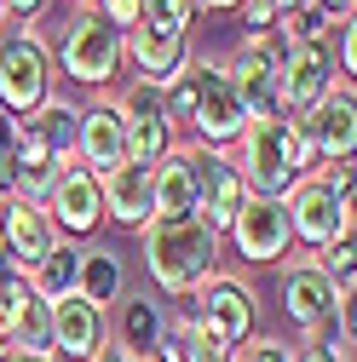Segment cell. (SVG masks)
<instances>
[{
  "mask_svg": "<svg viewBox=\"0 0 357 362\" xmlns=\"http://www.w3.org/2000/svg\"><path fill=\"white\" fill-rule=\"evenodd\" d=\"M231 167L242 173L248 196H283L317 167V150L288 115H254L231 144Z\"/></svg>",
  "mask_w": 357,
  "mask_h": 362,
  "instance_id": "6da1fadb",
  "label": "cell"
},
{
  "mask_svg": "<svg viewBox=\"0 0 357 362\" xmlns=\"http://www.w3.org/2000/svg\"><path fill=\"white\" fill-rule=\"evenodd\" d=\"M144 270H150V282L173 299H185L196 293L208 276H219V236L208 230V224L191 213V218H150L144 230Z\"/></svg>",
  "mask_w": 357,
  "mask_h": 362,
  "instance_id": "7a4b0ae2",
  "label": "cell"
},
{
  "mask_svg": "<svg viewBox=\"0 0 357 362\" xmlns=\"http://www.w3.org/2000/svg\"><path fill=\"white\" fill-rule=\"evenodd\" d=\"M185 127L196 132L202 150H231L237 144V132L248 127V110L237 98L225 64L191 58V69H185Z\"/></svg>",
  "mask_w": 357,
  "mask_h": 362,
  "instance_id": "3957f363",
  "label": "cell"
},
{
  "mask_svg": "<svg viewBox=\"0 0 357 362\" xmlns=\"http://www.w3.org/2000/svg\"><path fill=\"white\" fill-rule=\"evenodd\" d=\"M52 98V52L47 40L23 23L0 29V110L29 121L40 104Z\"/></svg>",
  "mask_w": 357,
  "mask_h": 362,
  "instance_id": "277c9868",
  "label": "cell"
},
{
  "mask_svg": "<svg viewBox=\"0 0 357 362\" xmlns=\"http://www.w3.org/2000/svg\"><path fill=\"white\" fill-rule=\"evenodd\" d=\"M52 64L75 81V86H110L121 75V29H110L98 12H75L64 29H58V47H47Z\"/></svg>",
  "mask_w": 357,
  "mask_h": 362,
  "instance_id": "5b68a950",
  "label": "cell"
},
{
  "mask_svg": "<svg viewBox=\"0 0 357 362\" xmlns=\"http://www.w3.org/2000/svg\"><path fill=\"white\" fill-rule=\"evenodd\" d=\"M283 47H288V35L283 29H265V35H248L242 47L225 58V75L237 86V98L254 115H277V69H283Z\"/></svg>",
  "mask_w": 357,
  "mask_h": 362,
  "instance_id": "8992f818",
  "label": "cell"
},
{
  "mask_svg": "<svg viewBox=\"0 0 357 362\" xmlns=\"http://www.w3.org/2000/svg\"><path fill=\"white\" fill-rule=\"evenodd\" d=\"M47 218H52V230H58V242H86L104 224V196H98V173H86L75 156L69 161H58V173H52V190H47Z\"/></svg>",
  "mask_w": 357,
  "mask_h": 362,
  "instance_id": "52a82bcc",
  "label": "cell"
},
{
  "mask_svg": "<svg viewBox=\"0 0 357 362\" xmlns=\"http://www.w3.org/2000/svg\"><path fill=\"white\" fill-rule=\"evenodd\" d=\"M254 293L237 282V276H208L196 293H191V316H196V334L219 339V345H231L242 351L254 339Z\"/></svg>",
  "mask_w": 357,
  "mask_h": 362,
  "instance_id": "ba28073f",
  "label": "cell"
},
{
  "mask_svg": "<svg viewBox=\"0 0 357 362\" xmlns=\"http://www.w3.org/2000/svg\"><path fill=\"white\" fill-rule=\"evenodd\" d=\"M334 81H340V69L329 58V40H288L283 47V69H277V115L300 121Z\"/></svg>",
  "mask_w": 357,
  "mask_h": 362,
  "instance_id": "9c48e42d",
  "label": "cell"
},
{
  "mask_svg": "<svg viewBox=\"0 0 357 362\" xmlns=\"http://www.w3.org/2000/svg\"><path fill=\"white\" fill-rule=\"evenodd\" d=\"M225 236H231V247H237L248 264H277V259H288V247H294V224H288L283 196H248L242 213L231 218Z\"/></svg>",
  "mask_w": 357,
  "mask_h": 362,
  "instance_id": "30bf717a",
  "label": "cell"
},
{
  "mask_svg": "<svg viewBox=\"0 0 357 362\" xmlns=\"http://www.w3.org/2000/svg\"><path fill=\"white\" fill-rule=\"evenodd\" d=\"M283 207H288V224H294V242H305V247H323L340 230H351V202L334 196L317 173H305L300 185H288Z\"/></svg>",
  "mask_w": 357,
  "mask_h": 362,
  "instance_id": "8fae6325",
  "label": "cell"
},
{
  "mask_svg": "<svg viewBox=\"0 0 357 362\" xmlns=\"http://www.w3.org/2000/svg\"><path fill=\"white\" fill-rule=\"evenodd\" d=\"M191 173H196V218L208 224V230H231V218L242 213L248 202V185L242 173L231 167V150H191Z\"/></svg>",
  "mask_w": 357,
  "mask_h": 362,
  "instance_id": "7c38bea8",
  "label": "cell"
},
{
  "mask_svg": "<svg viewBox=\"0 0 357 362\" xmlns=\"http://www.w3.org/2000/svg\"><path fill=\"white\" fill-rule=\"evenodd\" d=\"M294 127L311 139V150H317L323 161H351V144H357V98H351V81H334Z\"/></svg>",
  "mask_w": 357,
  "mask_h": 362,
  "instance_id": "4fadbf2b",
  "label": "cell"
},
{
  "mask_svg": "<svg viewBox=\"0 0 357 362\" xmlns=\"http://www.w3.org/2000/svg\"><path fill=\"white\" fill-rule=\"evenodd\" d=\"M121 58L139 69V81H150V86H167V81H178L191 69V35H167V29H150V23H132L127 35H121Z\"/></svg>",
  "mask_w": 357,
  "mask_h": 362,
  "instance_id": "5bb4252c",
  "label": "cell"
},
{
  "mask_svg": "<svg viewBox=\"0 0 357 362\" xmlns=\"http://www.w3.org/2000/svg\"><path fill=\"white\" fill-rule=\"evenodd\" d=\"M58 247V230H52V218H47V207L40 202H0V253H6L23 276L40 264Z\"/></svg>",
  "mask_w": 357,
  "mask_h": 362,
  "instance_id": "9a60e30c",
  "label": "cell"
},
{
  "mask_svg": "<svg viewBox=\"0 0 357 362\" xmlns=\"http://www.w3.org/2000/svg\"><path fill=\"white\" fill-rule=\"evenodd\" d=\"M110 345V316L98 305H86L81 293L52 305V356L58 362H93Z\"/></svg>",
  "mask_w": 357,
  "mask_h": 362,
  "instance_id": "2e32d148",
  "label": "cell"
},
{
  "mask_svg": "<svg viewBox=\"0 0 357 362\" xmlns=\"http://www.w3.org/2000/svg\"><path fill=\"white\" fill-rule=\"evenodd\" d=\"M98 196H104V218L127 224V230H144L156 218V190H150V167L121 161L110 173H98Z\"/></svg>",
  "mask_w": 357,
  "mask_h": 362,
  "instance_id": "e0dca14e",
  "label": "cell"
},
{
  "mask_svg": "<svg viewBox=\"0 0 357 362\" xmlns=\"http://www.w3.org/2000/svg\"><path fill=\"white\" fill-rule=\"evenodd\" d=\"M121 127H127V115L115 104H86L81 110V127H75V161L86 173L121 167Z\"/></svg>",
  "mask_w": 357,
  "mask_h": 362,
  "instance_id": "ac0fdd59",
  "label": "cell"
},
{
  "mask_svg": "<svg viewBox=\"0 0 357 362\" xmlns=\"http://www.w3.org/2000/svg\"><path fill=\"white\" fill-rule=\"evenodd\" d=\"M340 305H346V299L329 288V276H323L317 264H294L288 276H283V310L300 322V334H311V328H317L329 310H340Z\"/></svg>",
  "mask_w": 357,
  "mask_h": 362,
  "instance_id": "d6986e66",
  "label": "cell"
},
{
  "mask_svg": "<svg viewBox=\"0 0 357 362\" xmlns=\"http://www.w3.org/2000/svg\"><path fill=\"white\" fill-rule=\"evenodd\" d=\"M167 339V305L156 293H127L115 305V345L132 356H150Z\"/></svg>",
  "mask_w": 357,
  "mask_h": 362,
  "instance_id": "ffe728a7",
  "label": "cell"
},
{
  "mask_svg": "<svg viewBox=\"0 0 357 362\" xmlns=\"http://www.w3.org/2000/svg\"><path fill=\"white\" fill-rule=\"evenodd\" d=\"M150 190H156V218H191L196 213V173H191V150H167L150 167Z\"/></svg>",
  "mask_w": 357,
  "mask_h": 362,
  "instance_id": "44dd1931",
  "label": "cell"
},
{
  "mask_svg": "<svg viewBox=\"0 0 357 362\" xmlns=\"http://www.w3.org/2000/svg\"><path fill=\"white\" fill-rule=\"evenodd\" d=\"M121 282H127V270H121V253L115 247H81V282H75V293L86 305L110 310L121 299Z\"/></svg>",
  "mask_w": 357,
  "mask_h": 362,
  "instance_id": "7402d4cb",
  "label": "cell"
},
{
  "mask_svg": "<svg viewBox=\"0 0 357 362\" xmlns=\"http://www.w3.org/2000/svg\"><path fill=\"white\" fill-rule=\"evenodd\" d=\"M75 282H81V247H75V242H58L47 259L29 270V293H35L40 305L69 299V293H75Z\"/></svg>",
  "mask_w": 357,
  "mask_h": 362,
  "instance_id": "603a6c76",
  "label": "cell"
},
{
  "mask_svg": "<svg viewBox=\"0 0 357 362\" xmlns=\"http://www.w3.org/2000/svg\"><path fill=\"white\" fill-rule=\"evenodd\" d=\"M23 127H29L35 139H40V144H47V150L58 156V161H69V156H75V127H81V104H69V98H58V93H52V98L40 104V110H35V115H29Z\"/></svg>",
  "mask_w": 357,
  "mask_h": 362,
  "instance_id": "cb8c5ba5",
  "label": "cell"
},
{
  "mask_svg": "<svg viewBox=\"0 0 357 362\" xmlns=\"http://www.w3.org/2000/svg\"><path fill=\"white\" fill-rule=\"evenodd\" d=\"M167 150H173V127H167V115H127V127H121V161L156 167Z\"/></svg>",
  "mask_w": 357,
  "mask_h": 362,
  "instance_id": "d4e9b609",
  "label": "cell"
},
{
  "mask_svg": "<svg viewBox=\"0 0 357 362\" xmlns=\"http://www.w3.org/2000/svg\"><path fill=\"white\" fill-rule=\"evenodd\" d=\"M12 351H52V305H40L35 293H23V305L6 322V356Z\"/></svg>",
  "mask_w": 357,
  "mask_h": 362,
  "instance_id": "484cf974",
  "label": "cell"
},
{
  "mask_svg": "<svg viewBox=\"0 0 357 362\" xmlns=\"http://www.w3.org/2000/svg\"><path fill=\"white\" fill-rule=\"evenodd\" d=\"M311 264H317L323 276H329V288H334L340 299H351V276H357V264H351V230H340L334 242H323Z\"/></svg>",
  "mask_w": 357,
  "mask_h": 362,
  "instance_id": "4316f807",
  "label": "cell"
},
{
  "mask_svg": "<svg viewBox=\"0 0 357 362\" xmlns=\"http://www.w3.org/2000/svg\"><path fill=\"white\" fill-rule=\"evenodd\" d=\"M191 18H196L191 0H144V18H139V23L167 29V35H191Z\"/></svg>",
  "mask_w": 357,
  "mask_h": 362,
  "instance_id": "83f0119b",
  "label": "cell"
},
{
  "mask_svg": "<svg viewBox=\"0 0 357 362\" xmlns=\"http://www.w3.org/2000/svg\"><path fill=\"white\" fill-rule=\"evenodd\" d=\"M86 12H98L110 29H121V35H127L132 23L144 18V0H86Z\"/></svg>",
  "mask_w": 357,
  "mask_h": 362,
  "instance_id": "f1b7e54d",
  "label": "cell"
},
{
  "mask_svg": "<svg viewBox=\"0 0 357 362\" xmlns=\"http://www.w3.org/2000/svg\"><path fill=\"white\" fill-rule=\"evenodd\" d=\"M115 110H121V115H162V86H150V81H132L127 93L115 98Z\"/></svg>",
  "mask_w": 357,
  "mask_h": 362,
  "instance_id": "f546056e",
  "label": "cell"
},
{
  "mask_svg": "<svg viewBox=\"0 0 357 362\" xmlns=\"http://www.w3.org/2000/svg\"><path fill=\"white\" fill-rule=\"evenodd\" d=\"M288 40H329V23L317 18V12H311V6H300V12H288L283 23H277Z\"/></svg>",
  "mask_w": 357,
  "mask_h": 362,
  "instance_id": "4dcf8cb0",
  "label": "cell"
},
{
  "mask_svg": "<svg viewBox=\"0 0 357 362\" xmlns=\"http://www.w3.org/2000/svg\"><path fill=\"white\" fill-rule=\"evenodd\" d=\"M185 356H191V362H237L231 345H219V339H208V334H191V339H185Z\"/></svg>",
  "mask_w": 357,
  "mask_h": 362,
  "instance_id": "1f68e13d",
  "label": "cell"
},
{
  "mask_svg": "<svg viewBox=\"0 0 357 362\" xmlns=\"http://www.w3.org/2000/svg\"><path fill=\"white\" fill-rule=\"evenodd\" d=\"M237 362H294V345H283V339H254L248 351H237Z\"/></svg>",
  "mask_w": 357,
  "mask_h": 362,
  "instance_id": "d6a6232c",
  "label": "cell"
},
{
  "mask_svg": "<svg viewBox=\"0 0 357 362\" xmlns=\"http://www.w3.org/2000/svg\"><path fill=\"white\" fill-rule=\"evenodd\" d=\"M242 23H248V35H265V29H277L283 18H277L271 0H242Z\"/></svg>",
  "mask_w": 357,
  "mask_h": 362,
  "instance_id": "836d02e7",
  "label": "cell"
},
{
  "mask_svg": "<svg viewBox=\"0 0 357 362\" xmlns=\"http://www.w3.org/2000/svg\"><path fill=\"white\" fill-rule=\"evenodd\" d=\"M311 12H317L323 23H346L351 18V0H311Z\"/></svg>",
  "mask_w": 357,
  "mask_h": 362,
  "instance_id": "e575fe53",
  "label": "cell"
},
{
  "mask_svg": "<svg viewBox=\"0 0 357 362\" xmlns=\"http://www.w3.org/2000/svg\"><path fill=\"white\" fill-rule=\"evenodd\" d=\"M18 132H23V121L0 110V156H12V150H18Z\"/></svg>",
  "mask_w": 357,
  "mask_h": 362,
  "instance_id": "d590c367",
  "label": "cell"
},
{
  "mask_svg": "<svg viewBox=\"0 0 357 362\" xmlns=\"http://www.w3.org/2000/svg\"><path fill=\"white\" fill-rule=\"evenodd\" d=\"M139 362H191V356H185V345H178V339H162V345H156L150 356H139Z\"/></svg>",
  "mask_w": 357,
  "mask_h": 362,
  "instance_id": "8d00e7d4",
  "label": "cell"
},
{
  "mask_svg": "<svg viewBox=\"0 0 357 362\" xmlns=\"http://www.w3.org/2000/svg\"><path fill=\"white\" fill-rule=\"evenodd\" d=\"M40 6H47V0H6V18L12 23H29V18H40Z\"/></svg>",
  "mask_w": 357,
  "mask_h": 362,
  "instance_id": "74e56055",
  "label": "cell"
},
{
  "mask_svg": "<svg viewBox=\"0 0 357 362\" xmlns=\"http://www.w3.org/2000/svg\"><path fill=\"white\" fill-rule=\"evenodd\" d=\"M294 362H346L340 351H323V345H305V351H294Z\"/></svg>",
  "mask_w": 357,
  "mask_h": 362,
  "instance_id": "f35d334b",
  "label": "cell"
},
{
  "mask_svg": "<svg viewBox=\"0 0 357 362\" xmlns=\"http://www.w3.org/2000/svg\"><path fill=\"white\" fill-rule=\"evenodd\" d=\"M93 362H139V356H132V351H121V345H104Z\"/></svg>",
  "mask_w": 357,
  "mask_h": 362,
  "instance_id": "ab89813d",
  "label": "cell"
},
{
  "mask_svg": "<svg viewBox=\"0 0 357 362\" xmlns=\"http://www.w3.org/2000/svg\"><path fill=\"white\" fill-rule=\"evenodd\" d=\"M196 12H231V6H242V0H191Z\"/></svg>",
  "mask_w": 357,
  "mask_h": 362,
  "instance_id": "60d3db41",
  "label": "cell"
},
{
  "mask_svg": "<svg viewBox=\"0 0 357 362\" xmlns=\"http://www.w3.org/2000/svg\"><path fill=\"white\" fill-rule=\"evenodd\" d=\"M6 362H58V356H52V351H12Z\"/></svg>",
  "mask_w": 357,
  "mask_h": 362,
  "instance_id": "b9f144b4",
  "label": "cell"
},
{
  "mask_svg": "<svg viewBox=\"0 0 357 362\" xmlns=\"http://www.w3.org/2000/svg\"><path fill=\"white\" fill-rule=\"evenodd\" d=\"M277 6V18H288V12H300V6H311V0H271Z\"/></svg>",
  "mask_w": 357,
  "mask_h": 362,
  "instance_id": "7bdbcfd3",
  "label": "cell"
},
{
  "mask_svg": "<svg viewBox=\"0 0 357 362\" xmlns=\"http://www.w3.org/2000/svg\"><path fill=\"white\" fill-rule=\"evenodd\" d=\"M6 23H12V18H6V0H0V29H6Z\"/></svg>",
  "mask_w": 357,
  "mask_h": 362,
  "instance_id": "ee69618b",
  "label": "cell"
}]
</instances>
